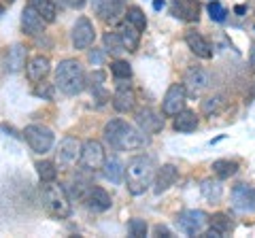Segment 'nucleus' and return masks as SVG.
<instances>
[{
	"label": "nucleus",
	"instance_id": "39448f33",
	"mask_svg": "<svg viewBox=\"0 0 255 238\" xmlns=\"http://www.w3.org/2000/svg\"><path fill=\"white\" fill-rule=\"evenodd\" d=\"M23 136H26L28 145L32 147L34 153H47V151H51V147H53V132L47 128V125L32 123L23 130Z\"/></svg>",
	"mask_w": 255,
	"mask_h": 238
},
{
	"label": "nucleus",
	"instance_id": "473e14b6",
	"mask_svg": "<svg viewBox=\"0 0 255 238\" xmlns=\"http://www.w3.org/2000/svg\"><path fill=\"white\" fill-rule=\"evenodd\" d=\"M223 105H226L223 96H211V98L202 100V113L204 115H217L219 111L223 109Z\"/></svg>",
	"mask_w": 255,
	"mask_h": 238
},
{
	"label": "nucleus",
	"instance_id": "e433bc0d",
	"mask_svg": "<svg viewBox=\"0 0 255 238\" xmlns=\"http://www.w3.org/2000/svg\"><path fill=\"white\" fill-rule=\"evenodd\" d=\"M34 94H36V96H41V98L51 100V98H53V87H51V85H47V83H43V85H38V87H36Z\"/></svg>",
	"mask_w": 255,
	"mask_h": 238
},
{
	"label": "nucleus",
	"instance_id": "cd10ccee",
	"mask_svg": "<svg viewBox=\"0 0 255 238\" xmlns=\"http://www.w3.org/2000/svg\"><path fill=\"white\" fill-rule=\"evenodd\" d=\"M238 170V164L232 162V160H217L213 162V172L217 174L219 179H230L232 174H236Z\"/></svg>",
	"mask_w": 255,
	"mask_h": 238
},
{
	"label": "nucleus",
	"instance_id": "393cba45",
	"mask_svg": "<svg viewBox=\"0 0 255 238\" xmlns=\"http://www.w3.org/2000/svg\"><path fill=\"white\" fill-rule=\"evenodd\" d=\"M124 164L119 162V157H109L102 164V172H105V177L111 181V183H122L124 179Z\"/></svg>",
	"mask_w": 255,
	"mask_h": 238
},
{
	"label": "nucleus",
	"instance_id": "9b49d317",
	"mask_svg": "<svg viewBox=\"0 0 255 238\" xmlns=\"http://www.w3.org/2000/svg\"><path fill=\"white\" fill-rule=\"evenodd\" d=\"M94 38H96V32H94L92 21L87 17H79L77 23L73 26V45H75V49H87V47H92Z\"/></svg>",
	"mask_w": 255,
	"mask_h": 238
},
{
	"label": "nucleus",
	"instance_id": "412c9836",
	"mask_svg": "<svg viewBox=\"0 0 255 238\" xmlns=\"http://www.w3.org/2000/svg\"><path fill=\"white\" fill-rule=\"evenodd\" d=\"M83 200L87 202V206H90L92 211L102 213V211L111 209V196L102 187H90V192H87V196L83 198Z\"/></svg>",
	"mask_w": 255,
	"mask_h": 238
},
{
	"label": "nucleus",
	"instance_id": "4c0bfd02",
	"mask_svg": "<svg viewBox=\"0 0 255 238\" xmlns=\"http://www.w3.org/2000/svg\"><path fill=\"white\" fill-rule=\"evenodd\" d=\"M153 232H155V236H164V238H170V236H172L168 228H166V226H159V224L153 228Z\"/></svg>",
	"mask_w": 255,
	"mask_h": 238
},
{
	"label": "nucleus",
	"instance_id": "ea45409f",
	"mask_svg": "<svg viewBox=\"0 0 255 238\" xmlns=\"http://www.w3.org/2000/svg\"><path fill=\"white\" fill-rule=\"evenodd\" d=\"M153 9H155V11L164 9V0H153Z\"/></svg>",
	"mask_w": 255,
	"mask_h": 238
},
{
	"label": "nucleus",
	"instance_id": "ddd939ff",
	"mask_svg": "<svg viewBox=\"0 0 255 238\" xmlns=\"http://www.w3.org/2000/svg\"><path fill=\"white\" fill-rule=\"evenodd\" d=\"M232 204L236 211H255V189L247 183H238L232 189Z\"/></svg>",
	"mask_w": 255,
	"mask_h": 238
},
{
	"label": "nucleus",
	"instance_id": "4be33fe9",
	"mask_svg": "<svg viewBox=\"0 0 255 238\" xmlns=\"http://www.w3.org/2000/svg\"><path fill=\"white\" fill-rule=\"evenodd\" d=\"M198 128V117L194 111H179L177 115H174V130L177 132H183V134H189Z\"/></svg>",
	"mask_w": 255,
	"mask_h": 238
},
{
	"label": "nucleus",
	"instance_id": "f3484780",
	"mask_svg": "<svg viewBox=\"0 0 255 238\" xmlns=\"http://www.w3.org/2000/svg\"><path fill=\"white\" fill-rule=\"evenodd\" d=\"M134 102H136V98H134L132 87L128 83H119L115 96H113L115 111H119V113H130V111L134 109Z\"/></svg>",
	"mask_w": 255,
	"mask_h": 238
},
{
	"label": "nucleus",
	"instance_id": "f257e3e1",
	"mask_svg": "<svg viewBox=\"0 0 255 238\" xmlns=\"http://www.w3.org/2000/svg\"><path fill=\"white\" fill-rule=\"evenodd\" d=\"M105 138L111 147L119 149V151H132V149H140L145 145V136L134 125L126 123L124 119H111L105 125Z\"/></svg>",
	"mask_w": 255,
	"mask_h": 238
},
{
	"label": "nucleus",
	"instance_id": "6ab92c4d",
	"mask_svg": "<svg viewBox=\"0 0 255 238\" xmlns=\"http://www.w3.org/2000/svg\"><path fill=\"white\" fill-rule=\"evenodd\" d=\"M177 179H179V170L174 168L172 164H166L162 166V168L157 170V177H155V194H162L166 192V189H170L174 183H177Z\"/></svg>",
	"mask_w": 255,
	"mask_h": 238
},
{
	"label": "nucleus",
	"instance_id": "5701e85b",
	"mask_svg": "<svg viewBox=\"0 0 255 238\" xmlns=\"http://www.w3.org/2000/svg\"><path fill=\"white\" fill-rule=\"evenodd\" d=\"M23 66H26V47L13 45L9 53H6V70L9 73H19Z\"/></svg>",
	"mask_w": 255,
	"mask_h": 238
},
{
	"label": "nucleus",
	"instance_id": "0eeeda50",
	"mask_svg": "<svg viewBox=\"0 0 255 238\" xmlns=\"http://www.w3.org/2000/svg\"><path fill=\"white\" fill-rule=\"evenodd\" d=\"M79 157H81V140L75 136H66L60 142L58 151H55V166L70 168V166L77 164Z\"/></svg>",
	"mask_w": 255,
	"mask_h": 238
},
{
	"label": "nucleus",
	"instance_id": "9d476101",
	"mask_svg": "<svg viewBox=\"0 0 255 238\" xmlns=\"http://www.w3.org/2000/svg\"><path fill=\"white\" fill-rule=\"evenodd\" d=\"M126 2L128 0H96L94 6L107 23H117L126 15Z\"/></svg>",
	"mask_w": 255,
	"mask_h": 238
},
{
	"label": "nucleus",
	"instance_id": "c9c22d12",
	"mask_svg": "<svg viewBox=\"0 0 255 238\" xmlns=\"http://www.w3.org/2000/svg\"><path fill=\"white\" fill-rule=\"evenodd\" d=\"M209 15H211V19H215V21H226V9H223V6L217 2V0H213V2L209 4Z\"/></svg>",
	"mask_w": 255,
	"mask_h": 238
},
{
	"label": "nucleus",
	"instance_id": "c85d7f7f",
	"mask_svg": "<svg viewBox=\"0 0 255 238\" xmlns=\"http://www.w3.org/2000/svg\"><path fill=\"white\" fill-rule=\"evenodd\" d=\"M102 41H105V49H107L109 53H113V55H122V53L126 51L122 36H119L117 32H107Z\"/></svg>",
	"mask_w": 255,
	"mask_h": 238
},
{
	"label": "nucleus",
	"instance_id": "58836bf2",
	"mask_svg": "<svg viewBox=\"0 0 255 238\" xmlns=\"http://www.w3.org/2000/svg\"><path fill=\"white\" fill-rule=\"evenodd\" d=\"M64 2H66V4L70 6V9H83L87 0H64Z\"/></svg>",
	"mask_w": 255,
	"mask_h": 238
},
{
	"label": "nucleus",
	"instance_id": "2eb2a0df",
	"mask_svg": "<svg viewBox=\"0 0 255 238\" xmlns=\"http://www.w3.org/2000/svg\"><path fill=\"white\" fill-rule=\"evenodd\" d=\"M49 70H51V64H49V58H47V55H34V58L26 64V75L32 83L43 81V79L49 75Z\"/></svg>",
	"mask_w": 255,
	"mask_h": 238
},
{
	"label": "nucleus",
	"instance_id": "423d86ee",
	"mask_svg": "<svg viewBox=\"0 0 255 238\" xmlns=\"http://www.w3.org/2000/svg\"><path fill=\"white\" fill-rule=\"evenodd\" d=\"M79 160H81L85 170H98V168H102V164H105V160H107L102 142L94 140V138L81 142V157H79Z\"/></svg>",
	"mask_w": 255,
	"mask_h": 238
},
{
	"label": "nucleus",
	"instance_id": "2f4dec72",
	"mask_svg": "<svg viewBox=\"0 0 255 238\" xmlns=\"http://www.w3.org/2000/svg\"><path fill=\"white\" fill-rule=\"evenodd\" d=\"M36 172H38V177H41L43 183L45 181H55V177H58V168H55V164L49 160L36 162Z\"/></svg>",
	"mask_w": 255,
	"mask_h": 238
},
{
	"label": "nucleus",
	"instance_id": "a19ab883",
	"mask_svg": "<svg viewBox=\"0 0 255 238\" xmlns=\"http://www.w3.org/2000/svg\"><path fill=\"white\" fill-rule=\"evenodd\" d=\"M4 2H9V4H11V2H15V0H4Z\"/></svg>",
	"mask_w": 255,
	"mask_h": 238
},
{
	"label": "nucleus",
	"instance_id": "bb28decb",
	"mask_svg": "<svg viewBox=\"0 0 255 238\" xmlns=\"http://www.w3.org/2000/svg\"><path fill=\"white\" fill-rule=\"evenodd\" d=\"M211 228H213L219 236H226V234H230V232L234 230V221L230 219L226 213H215L213 219H211Z\"/></svg>",
	"mask_w": 255,
	"mask_h": 238
},
{
	"label": "nucleus",
	"instance_id": "f704fd0d",
	"mask_svg": "<svg viewBox=\"0 0 255 238\" xmlns=\"http://www.w3.org/2000/svg\"><path fill=\"white\" fill-rule=\"evenodd\" d=\"M128 230H130V236H134V238H145L147 236L145 219H132L130 224H128Z\"/></svg>",
	"mask_w": 255,
	"mask_h": 238
},
{
	"label": "nucleus",
	"instance_id": "4468645a",
	"mask_svg": "<svg viewBox=\"0 0 255 238\" xmlns=\"http://www.w3.org/2000/svg\"><path fill=\"white\" fill-rule=\"evenodd\" d=\"M185 90H189L191 94H202L206 87L211 85V77H209V73H206L204 68H200V66H191V68H187V73H185Z\"/></svg>",
	"mask_w": 255,
	"mask_h": 238
},
{
	"label": "nucleus",
	"instance_id": "72a5a7b5",
	"mask_svg": "<svg viewBox=\"0 0 255 238\" xmlns=\"http://www.w3.org/2000/svg\"><path fill=\"white\" fill-rule=\"evenodd\" d=\"M111 73H113L115 79L124 81V79H130V77H132V68H130V64H128V62L115 60L113 64H111Z\"/></svg>",
	"mask_w": 255,
	"mask_h": 238
},
{
	"label": "nucleus",
	"instance_id": "f8f14e48",
	"mask_svg": "<svg viewBox=\"0 0 255 238\" xmlns=\"http://www.w3.org/2000/svg\"><path fill=\"white\" fill-rule=\"evenodd\" d=\"M170 11L177 19L183 21H198L200 19V11H202V4L198 0H172L170 4Z\"/></svg>",
	"mask_w": 255,
	"mask_h": 238
},
{
	"label": "nucleus",
	"instance_id": "a878e982",
	"mask_svg": "<svg viewBox=\"0 0 255 238\" xmlns=\"http://www.w3.org/2000/svg\"><path fill=\"white\" fill-rule=\"evenodd\" d=\"M119 36H122V41H124L126 51H136V49H138L140 32L132 26V23H126V26L122 28V32H119Z\"/></svg>",
	"mask_w": 255,
	"mask_h": 238
},
{
	"label": "nucleus",
	"instance_id": "f03ea898",
	"mask_svg": "<svg viewBox=\"0 0 255 238\" xmlns=\"http://www.w3.org/2000/svg\"><path fill=\"white\" fill-rule=\"evenodd\" d=\"M124 174H126L128 192L132 196H140L153 183L155 166L151 162V157H147V155H134L132 160L128 162V168L124 170Z\"/></svg>",
	"mask_w": 255,
	"mask_h": 238
},
{
	"label": "nucleus",
	"instance_id": "a211bd4d",
	"mask_svg": "<svg viewBox=\"0 0 255 238\" xmlns=\"http://www.w3.org/2000/svg\"><path fill=\"white\" fill-rule=\"evenodd\" d=\"M136 121H138V125H140V130H142V132H147V134H157L159 130L164 128V119L159 117L155 111H151V109H142V111H138Z\"/></svg>",
	"mask_w": 255,
	"mask_h": 238
},
{
	"label": "nucleus",
	"instance_id": "aec40b11",
	"mask_svg": "<svg viewBox=\"0 0 255 238\" xmlns=\"http://www.w3.org/2000/svg\"><path fill=\"white\" fill-rule=\"evenodd\" d=\"M185 43H187L189 49L198 55V58L209 60L211 55H213V47H211V43L206 41V38H204L200 32H187V34H185Z\"/></svg>",
	"mask_w": 255,
	"mask_h": 238
},
{
	"label": "nucleus",
	"instance_id": "c756f323",
	"mask_svg": "<svg viewBox=\"0 0 255 238\" xmlns=\"http://www.w3.org/2000/svg\"><path fill=\"white\" fill-rule=\"evenodd\" d=\"M126 17H128V23H132L138 32H142V30L147 28V17H145V13H142L138 6H130V9L126 11Z\"/></svg>",
	"mask_w": 255,
	"mask_h": 238
},
{
	"label": "nucleus",
	"instance_id": "b1692460",
	"mask_svg": "<svg viewBox=\"0 0 255 238\" xmlns=\"http://www.w3.org/2000/svg\"><path fill=\"white\" fill-rule=\"evenodd\" d=\"M28 4L41 15L45 19V23H51V21H55V17H58V9H55L53 0H30Z\"/></svg>",
	"mask_w": 255,
	"mask_h": 238
},
{
	"label": "nucleus",
	"instance_id": "7c9ffc66",
	"mask_svg": "<svg viewBox=\"0 0 255 238\" xmlns=\"http://www.w3.org/2000/svg\"><path fill=\"white\" fill-rule=\"evenodd\" d=\"M200 187H202V196H204L209 202H219V200H221L223 189H221V185L217 183V181H211V179H209V181H204Z\"/></svg>",
	"mask_w": 255,
	"mask_h": 238
},
{
	"label": "nucleus",
	"instance_id": "7ed1b4c3",
	"mask_svg": "<svg viewBox=\"0 0 255 238\" xmlns=\"http://www.w3.org/2000/svg\"><path fill=\"white\" fill-rule=\"evenodd\" d=\"M55 85L66 96H77L85 90V73L77 60H62L55 68Z\"/></svg>",
	"mask_w": 255,
	"mask_h": 238
},
{
	"label": "nucleus",
	"instance_id": "6e6552de",
	"mask_svg": "<svg viewBox=\"0 0 255 238\" xmlns=\"http://www.w3.org/2000/svg\"><path fill=\"white\" fill-rule=\"evenodd\" d=\"M185 100H187V90L183 83H172L168 87V92H166V96L162 100V111L164 115L168 117H174L179 113V111H183V107H185Z\"/></svg>",
	"mask_w": 255,
	"mask_h": 238
},
{
	"label": "nucleus",
	"instance_id": "dca6fc26",
	"mask_svg": "<svg viewBox=\"0 0 255 238\" xmlns=\"http://www.w3.org/2000/svg\"><path fill=\"white\" fill-rule=\"evenodd\" d=\"M21 28H23V32L26 34L36 36V34H41L45 30V19L28 4L26 9H23V13H21Z\"/></svg>",
	"mask_w": 255,
	"mask_h": 238
},
{
	"label": "nucleus",
	"instance_id": "20e7f679",
	"mask_svg": "<svg viewBox=\"0 0 255 238\" xmlns=\"http://www.w3.org/2000/svg\"><path fill=\"white\" fill-rule=\"evenodd\" d=\"M43 200H45L47 211H49L53 217L66 219L70 215V211H73L70 209V198L66 194V189H64L60 183H55V181H45Z\"/></svg>",
	"mask_w": 255,
	"mask_h": 238
},
{
	"label": "nucleus",
	"instance_id": "1a4fd4ad",
	"mask_svg": "<svg viewBox=\"0 0 255 238\" xmlns=\"http://www.w3.org/2000/svg\"><path fill=\"white\" fill-rule=\"evenodd\" d=\"M206 213L204 211H183L177 215V226L183 234H187V236H196L200 230L206 226Z\"/></svg>",
	"mask_w": 255,
	"mask_h": 238
}]
</instances>
